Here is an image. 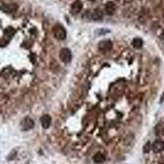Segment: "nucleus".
I'll list each match as a JSON object with an SVG mask.
<instances>
[{
	"label": "nucleus",
	"mask_w": 164,
	"mask_h": 164,
	"mask_svg": "<svg viewBox=\"0 0 164 164\" xmlns=\"http://www.w3.org/2000/svg\"><path fill=\"white\" fill-rule=\"evenodd\" d=\"M54 34L55 38L58 40H64L67 37V31H66L65 28L60 25H57L54 26Z\"/></svg>",
	"instance_id": "f257e3e1"
},
{
	"label": "nucleus",
	"mask_w": 164,
	"mask_h": 164,
	"mask_svg": "<svg viewBox=\"0 0 164 164\" xmlns=\"http://www.w3.org/2000/svg\"><path fill=\"white\" fill-rule=\"evenodd\" d=\"M59 58L64 63H68L71 61L72 54H71L70 49L67 48H63L61 49V51L59 53Z\"/></svg>",
	"instance_id": "f03ea898"
},
{
	"label": "nucleus",
	"mask_w": 164,
	"mask_h": 164,
	"mask_svg": "<svg viewBox=\"0 0 164 164\" xmlns=\"http://www.w3.org/2000/svg\"><path fill=\"white\" fill-rule=\"evenodd\" d=\"M21 125L23 131H29V130H31L34 127L35 122H34V121L31 119V117H26L21 121Z\"/></svg>",
	"instance_id": "7ed1b4c3"
},
{
	"label": "nucleus",
	"mask_w": 164,
	"mask_h": 164,
	"mask_svg": "<svg viewBox=\"0 0 164 164\" xmlns=\"http://www.w3.org/2000/svg\"><path fill=\"white\" fill-rule=\"evenodd\" d=\"M98 49L101 51H110L113 49V43L110 40H102L98 44Z\"/></svg>",
	"instance_id": "20e7f679"
},
{
	"label": "nucleus",
	"mask_w": 164,
	"mask_h": 164,
	"mask_svg": "<svg viewBox=\"0 0 164 164\" xmlns=\"http://www.w3.org/2000/svg\"><path fill=\"white\" fill-rule=\"evenodd\" d=\"M82 7H83V5H82L81 1H80V0H76L75 2L71 4V12L74 15L78 14V13H80V11H81Z\"/></svg>",
	"instance_id": "39448f33"
},
{
	"label": "nucleus",
	"mask_w": 164,
	"mask_h": 164,
	"mask_svg": "<svg viewBox=\"0 0 164 164\" xmlns=\"http://www.w3.org/2000/svg\"><path fill=\"white\" fill-rule=\"evenodd\" d=\"M151 149L154 153H161L164 150V141L161 140L154 141L152 145Z\"/></svg>",
	"instance_id": "423d86ee"
},
{
	"label": "nucleus",
	"mask_w": 164,
	"mask_h": 164,
	"mask_svg": "<svg viewBox=\"0 0 164 164\" xmlns=\"http://www.w3.org/2000/svg\"><path fill=\"white\" fill-rule=\"evenodd\" d=\"M40 123H41V126L44 129H48L51 126L52 123V119L50 116L48 114L43 115L42 117H40Z\"/></svg>",
	"instance_id": "0eeeda50"
},
{
	"label": "nucleus",
	"mask_w": 164,
	"mask_h": 164,
	"mask_svg": "<svg viewBox=\"0 0 164 164\" xmlns=\"http://www.w3.org/2000/svg\"><path fill=\"white\" fill-rule=\"evenodd\" d=\"M91 17H92V19L95 21H101L103 17V12H102V10L98 9V8L94 9V12H92Z\"/></svg>",
	"instance_id": "6e6552de"
},
{
	"label": "nucleus",
	"mask_w": 164,
	"mask_h": 164,
	"mask_svg": "<svg viewBox=\"0 0 164 164\" xmlns=\"http://www.w3.org/2000/svg\"><path fill=\"white\" fill-rule=\"evenodd\" d=\"M116 8H117V7H116V5H115L114 2H108L105 6L106 13L109 15V16H112V15H113L115 11H116Z\"/></svg>",
	"instance_id": "1a4fd4ad"
},
{
	"label": "nucleus",
	"mask_w": 164,
	"mask_h": 164,
	"mask_svg": "<svg viewBox=\"0 0 164 164\" xmlns=\"http://www.w3.org/2000/svg\"><path fill=\"white\" fill-rule=\"evenodd\" d=\"M94 162L96 163H102L105 161V156L101 153H97L96 154H94V156L93 157Z\"/></svg>",
	"instance_id": "9d476101"
},
{
	"label": "nucleus",
	"mask_w": 164,
	"mask_h": 164,
	"mask_svg": "<svg viewBox=\"0 0 164 164\" xmlns=\"http://www.w3.org/2000/svg\"><path fill=\"white\" fill-rule=\"evenodd\" d=\"M155 134L157 136H163L164 135V122H160L155 127Z\"/></svg>",
	"instance_id": "9b49d317"
},
{
	"label": "nucleus",
	"mask_w": 164,
	"mask_h": 164,
	"mask_svg": "<svg viewBox=\"0 0 164 164\" xmlns=\"http://www.w3.org/2000/svg\"><path fill=\"white\" fill-rule=\"evenodd\" d=\"M132 46L136 49H140L143 46V40L140 38H135L132 40Z\"/></svg>",
	"instance_id": "f8f14e48"
},
{
	"label": "nucleus",
	"mask_w": 164,
	"mask_h": 164,
	"mask_svg": "<svg viewBox=\"0 0 164 164\" xmlns=\"http://www.w3.org/2000/svg\"><path fill=\"white\" fill-rule=\"evenodd\" d=\"M151 147H152V145H150L149 142H148V143L146 144L144 146V149H143L144 153H149V152L150 149H151Z\"/></svg>",
	"instance_id": "ddd939ff"
},
{
	"label": "nucleus",
	"mask_w": 164,
	"mask_h": 164,
	"mask_svg": "<svg viewBox=\"0 0 164 164\" xmlns=\"http://www.w3.org/2000/svg\"><path fill=\"white\" fill-rule=\"evenodd\" d=\"M160 164H164V158L160 160Z\"/></svg>",
	"instance_id": "4468645a"
},
{
	"label": "nucleus",
	"mask_w": 164,
	"mask_h": 164,
	"mask_svg": "<svg viewBox=\"0 0 164 164\" xmlns=\"http://www.w3.org/2000/svg\"><path fill=\"white\" fill-rule=\"evenodd\" d=\"M89 1H94V0H89Z\"/></svg>",
	"instance_id": "2eb2a0df"
}]
</instances>
